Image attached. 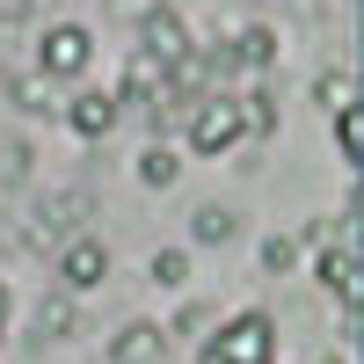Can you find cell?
<instances>
[{
	"label": "cell",
	"instance_id": "obj_1",
	"mask_svg": "<svg viewBox=\"0 0 364 364\" xmlns=\"http://www.w3.org/2000/svg\"><path fill=\"white\" fill-rule=\"evenodd\" d=\"M204 364H277V321L262 306H240L219 336L204 343Z\"/></svg>",
	"mask_w": 364,
	"mask_h": 364
},
{
	"label": "cell",
	"instance_id": "obj_2",
	"mask_svg": "<svg viewBox=\"0 0 364 364\" xmlns=\"http://www.w3.org/2000/svg\"><path fill=\"white\" fill-rule=\"evenodd\" d=\"M87 211H95V204H87V190H58V197H44V204L22 219V240H29L37 255H58V248L73 240V226L87 219Z\"/></svg>",
	"mask_w": 364,
	"mask_h": 364
},
{
	"label": "cell",
	"instance_id": "obj_3",
	"mask_svg": "<svg viewBox=\"0 0 364 364\" xmlns=\"http://www.w3.org/2000/svg\"><path fill=\"white\" fill-rule=\"evenodd\" d=\"M240 139H248V132H240L233 87H211L204 102H190V154H233Z\"/></svg>",
	"mask_w": 364,
	"mask_h": 364
},
{
	"label": "cell",
	"instance_id": "obj_4",
	"mask_svg": "<svg viewBox=\"0 0 364 364\" xmlns=\"http://www.w3.org/2000/svg\"><path fill=\"white\" fill-rule=\"evenodd\" d=\"M87 58H95V37H87L80 22H51L44 37H37V73L44 80H80Z\"/></svg>",
	"mask_w": 364,
	"mask_h": 364
},
{
	"label": "cell",
	"instance_id": "obj_5",
	"mask_svg": "<svg viewBox=\"0 0 364 364\" xmlns=\"http://www.w3.org/2000/svg\"><path fill=\"white\" fill-rule=\"evenodd\" d=\"M58 117L73 124V139H109L117 117H124V102H117L109 87H73V95L58 102Z\"/></svg>",
	"mask_w": 364,
	"mask_h": 364
},
{
	"label": "cell",
	"instance_id": "obj_6",
	"mask_svg": "<svg viewBox=\"0 0 364 364\" xmlns=\"http://www.w3.org/2000/svg\"><path fill=\"white\" fill-rule=\"evenodd\" d=\"M51 262H58V284H66V291H95V284L109 277V248H102V240H87V233H73Z\"/></svg>",
	"mask_w": 364,
	"mask_h": 364
},
{
	"label": "cell",
	"instance_id": "obj_7",
	"mask_svg": "<svg viewBox=\"0 0 364 364\" xmlns=\"http://www.w3.org/2000/svg\"><path fill=\"white\" fill-rule=\"evenodd\" d=\"M139 51L154 58V66H175V58L190 51V22H182L175 8H146L139 15Z\"/></svg>",
	"mask_w": 364,
	"mask_h": 364
},
{
	"label": "cell",
	"instance_id": "obj_8",
	"mask_svg": "<svg viewBox=\"0 0 364 364\" xmlns=\"http://www.w3.org/2000/svg\"><path fill=\"white\" fill-rule=\"evenodd\" d=\"M161 350H168V328L161 321H124L109 336V364H161Z\"/></svg>",
	"mask_w": 364,
	"mask_h": 364
},
{
	"label": "cell",
	"instance_id": "obj_9",
	"mask_svg": "<svg viewBox=\"0 0 364 364\" xmlns=\"http://www.w3.org/2000/svg\"><path fill=\"white\" fill-rule=\"evenodd\" d=\"M321 284L343 299V306H357V240H328L321 255Z\"/></svg>",
	"mask_w": 364,
	"mask_h": 364
},
{
	"label": "cell",
	"instance_id": "obj_10",
	"mask_svg": "<svg viewBox=\"0 0 364 364\" xmlns=\"http://www.w3.org/2000/svg\"><path fill=\"white\" fill-rule=\"evenodd\" d=\"M226 58H233V66H255V73H262V66H277V29L248 22V29L233 37V51H226Z\"/></svg>",
	"mask_w": 364,
	"mask_h": 364
},
{
	"label": "cell",
	"instance_id": "obj_11",
	"mask_svg": "<svg viewBox=\"0 0 364 364\" xmlns=\"http://www.w3.org/2000/svg\"><path fill=\"white\" fill-rule=\"evenodd\" d=\"M240 132H248V139H269V132H277V95H269V87H240Z\"/></svg>",
	"mask_w": 364,
	"mask_h": 364
},
{
	"label": "cell",
	"instance_id": "obj_12",
	"mask_svg": "<svg viewBox=\"0 0 364 364\" xmlns=\"http://www.w3.org/2000/svg\"><path fill=\"white\" fill-rule=\"evenodd\" d=\"M139 95H168V66H154L146 51H132V66H124V87H117V102H139Z\"/></svg>",
	"mask_w": 364,
	"mask_h": 364
},
{
	"label": "cell",
	"instance_id": "obj_13",
	"mask_svg": "<svg viewBox=\"0 0 364 364\" xmlns=\"http://www.w3.org/2000/svg\"><path fill=\"white\" fill-rule=\"evenodd\" d=\"M73 328H80L73 299H66V291H44V299H37V336H44V343H66Z\"/></svg>",
	"mask_w": 364,
	"mask_h": 364
},
{
	"label": "cell",
	"instance_id": "obj_14",
	"mask_svg": "<svg viewBox=\"0 0 364 364\" xmlns=\"http://www.w3.org/2000/svg\"><path fill=\"white\" fill-rule=\"evenodd\" d=\"M328 132H336V154H343L350 175H357V161H364V109H357V102L336 109V117H328Z\"/></svg>",
	"mask_w": 364,
	"mask_h": 364
},
{
	"label": "cell",
	"instance_id": "obj_15",
	"mask_svg": "<svg viewBox=\"0 0 364 364\" xmlns=\"http://www.w3.org/2000/svg\"><path fill=\"white\" fill-rule=\"evenodd\" d=\"M233 226H240V219H233L226 204H197V211H190V233L204 240V248H219V240H233Z\"/></svg>",
	"mask_w": 364,
	"mask_h": 364
},
{
	"label": "cell",
	"instance_id": "obj_16",
	"mask_svg": "<svg viewBox=\"0 0 364 364\" xmlns=\"http://www.w3.org/2000/svg\"><path fill=\"white\" fill-rule=\"evenodd\" d=\"M175 175H182V161H175V146H146V154H139V182H146V190H168Z\"/></svg>",
	"mask_w": 364,
	"mask_h": 364
},
{
	"label": "cell",
	"instance_id": "obj_17",
	"mask_svg": "<svg viewBox=\"0 0 364 364\" xmlns=\"http://www.w3.org/2000/svg\"><path fill=\"white\" fill-rule=\"evenodd\" d=\"M8 87H15V102H22V109H37V117L58 109V95H51V80H44V73H15Z\"/></svg>",
	"mask_w": 364,
	"mask_h": 364
},
{
	"label": "cell",
	"instance_id": "obj_18",
	"mask_svg": "<svg viewBox=\"0 0 364 364\" xmlns=\"http://www.w3.org/2000/svg\"><path fill=\"white\" fill-rule=\"evenodd\" d=\"M314 102H321L328 117L350 109V102H357V80H350V73H321V80H314Z\"/></svg>",
	"mask_w": 364,
	"mask_h": 364
},
{
	"label": "cell",
	"instance_id": "obj_19",
	"mask_svg": "<svg viewBox=\"0 0 364 364\" xmlns=\"http://www.w3.org/2000/svg\"><path fill=\"white\" fill-rule=\"evenodd\" d=\"M154 284L182 291V284H190V255H182V248H161V255H154Z\"/></svg>",
	"mask_w": 364,
	"mask_h": 364
},
{
	"label": "cell",
	"instance_id": "obj_20",
	"mask_svg": "<svg viewBox=\"0 0 364 364\" xmlns=\"http://www.w3.org/2000/svg\"><path fill=\"white\" fill-rule=\"evenodd\" d=\"M291 262H299V240H291V233H269V240H262V269H269V277H284Z\"/></svg>",
	"mask_w": 364,
	"mask_h": 364
},
{
	"label": "cell",
	"instance_id": "obj_21",
	"mask_svg": "<svg viewBox=\"0 0 364 364\" xmlns=\"http://www.w3.org/2000/svg\"><path fill=\"white\" fill-rule=\"evenodd\" d=\"M0 175H8V182L29 175V146H22V139H8V161H0Z\"/></svg>",
	"mask_w": 364,
	"mask_h": 364
}]
</instances>
